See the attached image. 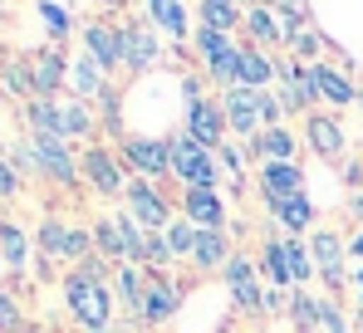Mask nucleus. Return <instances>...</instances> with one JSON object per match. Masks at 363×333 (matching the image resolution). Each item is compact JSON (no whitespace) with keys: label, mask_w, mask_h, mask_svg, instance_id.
<instances>
[{"label":"nucleus","mask_w":363,"mask_h":333,"mask_svg":"<svg viewBox=\"0 0 363 333\" xmlns=\"http://www.w3.org/2000/svg\"><path fill=\"white\" fill-rule=\"evenodd\" d=\"M0 79H5V89H10V94H35V84H30V64H20V59H15V64H5V74H0Z\"/></svg>","instance_id":"obj_41"},{"label":"nucleus","mask_w":363,"mask_h":333,"mask_svg":"<svg viewBox=\"0 0 363 333\" xmlns=\"http://www.w3.org/2000/svg\"><path fill=\"white\" fill-rule=\"evenodd\" d=\"M60 118H64V137H89L94 132V108L89 103H60Z\"/></svg>","instance_id":"obj_29"},{"label":"nucleus","mask_w":363,"mask_h":333,"mask_svg":"<svg viewBox=\"0 0 363 333\" xmlns=\"http://www.w3.org/2000/svg\"><path fill=\"white\" fill-rule=\"evenodd\" d=\"M15 191H20V171H15V166L0 157V201H10Z\"/></svg>","instance_id":"obj_46"},{"label":"nucleus","mask_w":363,"mask_h":333,"mask_svg":"<svg viewBox=\"0 0 363 333\" xmlns=\"http://www.w3.org/2000/svg\"><path fill=\"white\" fill-rule=\"evenodd\" d=\"M359 289H363V270H359Z\"/></svg>","instance_id":"obj_52"},{"label":"nucleus","mask_w":363,"mask_h":333,"mask_svg":"<svg viewBox=\"0 0 363 333\" xmlns=\"http://www.w3.org/2000/svg\"><path fill=\"white\" fill-rule=\"evenodd\" d=\"M236 5H250V0H236Z\"/></svg>","instance_id":"obj_53"},{"label":"nucleus","mask_w":363,"mask_h":333,"mask_svg":"<svg viewBox=\"0 0 363 333\" xmlns=\"http://www.w3.org/2000/svg\"><path fill=\"white\" fill-rule=\"evenodd\" d=\"M128 206H133V221H143L152 235H162L167 225H172V211H167V201L152 191V181H143V176H128Z\"/></svg>","instance_id":"obj_5"},{"label":"nucleus","mask_w":363,"mask_h":333,"mask_svg":"<svg viewBox=\"0 0 363 333\" xmlns=\"http://www.w3.org/2000/svg\"><path fill=\"white\" fill-rule=\"evenodd\" d=\"M89 250H94V230H69V235H64V255H60V260L84 265V260H89Z\"/></svg>","instance_id":"obj_36"},{"label":"nucleus","mask_w":363,"mask_h":333,"mask_svg":"<svg viewBox=\"0 0 363 333\" xmlns=\"http://www.w3.org/2000/svg\"><path fill=\"white\" fill-rule=\"evenodd\" d=\"M275 10H280V25H285V30L309 20V0H275Z\"/></svg>","instance_id":"obj_43"},{"label":"nucleus","mask_w":363,"mask_h":333,"mask_svg":"<svg viewBox=\"0 0 363 333\" xmlns=\"http://www.w3.org/2000/svg\"><path fill=\"white\" fill-rule=\"evenodd\" d=\"M265 279H270V284H280V289H285V284H295L290 260H285V240H270V245H265Z\"/></svg>","instance_id":"obj_31"},{"label":"nucleus","mask_w":363,"mask_h":333,"mask_svg":"<svg viewBox=\"0 0 363 333\" xmlns=\"http://www.w3.org/2000/svg\"><path fill=\"white\" fill-rule=\"evenodd\" d=\"M172 147V171H177L186 186H211L216 181V152H206L201 142H191L186 132L167 142Z\"/></svg>","instance_id":"obj_2"},{"label":"nucleus","mask_w":363,"mask_h":333,"mask_svg":"<svg viewBox=\"0 0 363 333\" xmlns=\"http://www.w3.org/2000/svg\"><path fill=\"white\" fill-rule=\"evenodd\" d=\"M182 98H186V108H191V103H201V79H196V74H186V79H182Z\"/></svg>","instance_id":"obj_48"},{"label":"nucleus","mask_w":363,"mask_h":333,"mask_svg":"<svg viewBox=\"0 0 363 333\" xmlns=\"http://www.w3.org/2000/svg\"><path fill=\"white\" fill-rule=\"evenodd\" d=\"M285 40H290V45H295V55H304V59L319 50V35L309 30V20H304V25H290V30H285Z\"/></svg>","instance_id":"obj_42"},{"label":"nucleus","mask_w":363,"mask_h":333,"mask_svg":"<svg viewBox=\"0 0 363 333\" xmlns=\"http://www.w3.org/2000/svg\"><path fill=\"white\" fill-rule=\"evenodd\" d=\"M64 299H69V314L79 319V329H84V333H104L108 324H113V304H108L104 279L84 275L79 265H74V275L64 279Z\"/></svg>","instance_id":"obj_1"},{"label":"nucleus","mask_w":363,"mask_h":333,"mask_svg":"<svg viewBox=\"0 0 363 333\" xmlns=\"http://www.w3.org/2000/svg\"><path fill=\"white\" fill-rule=\"evenodd\" d=\"M290 319H295L300 329H314V324H319V299H309V294H295V299H290Z\"/></svg>","instance_id":"obj_39"},{"label":"nucleus","mask_w":363,"mask_h":333,"mask_svg":"<svg viewBox=\"0 0 363 333\" xmlns=\"http://www.w3.org/2000/svg\"><path fill=\"white\" fill-rule=\"evenodd\" d=\"M0 329H20V309H15V299L0 289Z\"/></svg>","instance_id":"obj_47"},{"label":"nucleus","mask_w":363,"mask_h":333,"mask_svg":"<svg viewBox=\"0 0 363 333\" xmlns=\"http://www.w3.org/2000/svg\"><path fill=\"white\" fill-rule=\"evenodd\" d=\"M0 255H5L10 270H25V260H30V235H25L20 225L0 221Z\"/></svg>","instance_id":"obj_26"},{"label":"nucleus","mask_w":363,"mask_h":333,"mask_svg":"<svg viewBox=\"0 0 363 333\" xmlns=\"http://www.w3.org/2000/svg\"><path fill=\"white\" fill-rule=\"evenodd\" d=\"M255 152H260L265 162H295V137H290L285 128H265V132L255 137Z\"/></svg>","instance_id":"obj_24"},{"label":"nucleus","mask_w":363,"mask_h":333,"mask_svg":"<svg viewBox=\"0 0 363 333\" xmlns=\"http://www.w3.org/2000/svg\"><path fill=\"white\" fill-rule=\"evenodd\" d=\"M309 260L329 289H344V245L334 230H319V240H309Z\"/></svg>","instance_id":"obj_12"},{"label":"nucleus","mask_w":363,"mask_h":333,"mask_svg":"<svg viewBox=\"0 0 363 333\" xmlns=\"http://www.w3.org/2000/svg\"><path fill=\"white\" fill-rule=\"evenodd\" d=\"M147 20H152L162 35H172V40L186 35V5H182V0H147Z\"/></svg>","instance_id":"obj_23"},{"label":"nucleus","mask_w":363,"mask_h":333,"mask_svg":"<svg viewBox=\"0 0 363 333\" xmlns=\"http://www.w3.org/2000/svg\"><path fill=\"white\" fill-rule=\"evenodd\" d=\"M275 211V221L285 225V230H304V225L314 221V206L304 201V196H290V201H280V206H270Z\"/></svg>","instance_id":"obj_30"},{"label":"nucleus","mask_w":363,"mask_h":333,"mask_svg":"<svg viewBox=\"0 0 363 333\" xmlns=\"http://www.w3.org/2000/svg\"><path fill=\"white\" fill-rule=\"evenodd\" d=\"M196 45H201L206 64H211V59H221V55H231V50H241V45H236L231 35H221V30H206V25L196 30Z\"/></svg>","instance_id":"obj_32"},{"label":"nucleus","mask_w":363,"mask_h":333,"mask_svg":"<svg viewBox=\"0 0 363 333\" xmlns=\"http://www.w3.org/2000/svg\"><path fill=\"white\" fill-rule=\"evenodd\" d=\"M162 240L172 245V255H191V250H196V225L182 216V221H172L167 230H162Z\"/></svg>","instance_id":"obj_33"},{"label":"nucleus","mask_w":363,"mask_h":333,"mask_svg":"<svg viewBox=\"0 0 363 333\" xmlns=\"http://www.w3.org/2000/svg\"><path fill=\"white\" fill-rule=\"evenodd\" d=\"M221 108H226V128H236V132H245V137H250V132H255V137L265 132V118H260V89H231Z\"/></svg>","instance_id":"obj_10"},{"label":"nucleus","mask_w":363,"mask_h":333,"mask_svg":"<svg viewBox=\"0 0 363 333\" xmlns=\"http://www.w3.org/2000/svg\"><path fill=\"white\" fill-rule=\"evenodd\" d=\"M359 329H363V309H359Z\"/></svg>","instance_id":"obj_51"},{"label":"nucleus","mask_w":363,"mask_h":333,"mask_svg":"<svg viewBox=\"0 0 363 333\" xmlns=\"http://www.w3.org/2000/svg\"><path fill=\"white\" fill-rule=\"evenodd\" d=\"M245 25H250V35H255L260 45H285V25H280L265 5H250V10H245Z\"/></svg>","instance_id":"obj_28"},{"label":"nucleus","mask_w":363,"mask_h":333,"mask_svg":"<svg viewBox=\"0 0 363 333\" xmlns=\"http://www.w3.org/2000/svg\"><path fill=\"white\" fill-rule=\"evenodd\" d=\"M260 186H265V201H270V206H280V201H290V196H304V176H300L295 162H265Z\"/></svg>","instance_id":"obj_13"},{"label":"nucleus","mask_w":363,"mask_h":333,"mask_svg":"<svg viewBox=\"0 0 363 333\" xmlns=\"http://www.w3.org/2000/svg\"><path fill=\"white\" fill-rule=\"evenodd\" d=\"M79 171L104 191V196H118V191H128V176H123V166L113 152H104V147H89L84 157H79Z\"/></svg>","instance_id":"obj_9"},{"label":"nucleus","mask_w":363,"mask_h":333,"mask_svg":"<svg viewBox=\"0 0 363 333\" xmlns=\"http://www.w3.org/2000/svg\"><path fill=\"white\" fill-rule=\"evenodd\" d=\"M123 162L133 166L143 181H152V176L172 171V147L162 137H123Z\"/></svg>","instance_id":"obj_3"},{"label":"nucleus","mask_w":363,"mask_h":333,"mask_svg":"<svg viewBox=\"0 0 363 333\" xmlns=\"http://www.w3.org/2000/svg\"><path fill=\"white\" fill-rule=\"evenodd\" d=\"M191 260H196L201 270L226 265V260H231V240H226V230H196V250H191Z\"/></svg>","instance_id":"obj_22"},{"label":"nucleus","mask_w":363,"mask_h":333,"mask_svg":"<svg viewBox=\"0 0 363 333\" xmlns=\"http://www.w3.org/2000/svg\"><path fill=\"white\" fill-rule=\"evenodd\" d=\"M143 260H147V265H167V260H172V245H167L162 235H147V250H143Z\"/></svg>","instance_id":"obj_45"},{"label":"nucleus","mask_w":363,"mask_h":333,"mask_svg":"<svg viewBox=\"0 0 363 333\" xmlns=\"http://www.w3.org/2000/svg\"><path fill=\"white\" fill-rule=\"evenodd\" d=\"M201 25L231 35V30L241 25V5H236V0H201Z\"/></svg>","instance_id":"obj_25"},{"label":"nucleus","mask_w":363,"mask_h":333,"mask_svg":"<svg viewBox=\"0 0 363 333\" xmlns=\"http://www.w3.org/2000/svg\"><path fill=\"white\" fill-rule=\"evenodd\" d=\"M30 152H35V171L55 176L60 186L79 181V157L69 152V142H60V137H30Z\"/></svg>","instance_id":"obj_4"},{"label":"nucleus","mask_w":363,"mask_h":333,"mask_svg":"<svg viewBox=\"0 0 363 333\" xmlns=\"http://www.w3.org/2000/svg\"><path fill=\"white\" fill-rule=\"evenodd\" d=\"M64 89L79 98V103H94V98H104V69L94 64L89 55L69 59V79H64Z\"/></svg>","instance_id":"obj_16"},{"label":"nucleus","mask_w":363,"mask_h":333,"mask_svg":"<svg viewBox=\"0 0 363 333\" xmlns=\"http://www.w3.org/2000/svg\"><path fill=\"white\" fill-rule=\"evenodd\" d=\"M354 255H359V260H363V230H359V235H354Z\"/></svg>","instance_id":"obj_49"},{"label":"nucleus","mask_w":363,"mask_h":333,"mask_svg":"<svg viewBox=\"0 0 363 333\" xmlns=\"http://www.w3.org/2000/svg\"><path fill=\"white\" fill-rule=\"evenodd\" d=\"M94 240H99V250H104V255L128 260V255H123V235H118V225H113V221H99V225H94Z\"/></svg>","instance_id":"obj_37"},{"label":"nucleus","mask_w":363,"mask_h":333,"mask_svg":"<svg viewBox=\"0 0 363 333\" xmlns=\"http://www.w3.org/2000/svg\"><path fill=\"white\" fill-rule=\"evenodd\" d=\"M182 211H186V221L196 225V230H221V221H226V206H221L216 186H186Z\"/></svg>","instance_id":"obj_11"},{"label":"nucleus","mask_w":363,"mask_h":333,"mask_svg":"<svg viewBox=\"0 0 363 333\" xmlns=\"http://www.w3.org/2000/svg\"><path fill=\"white\" fill-rule=\"evenodd\" d=\"M319 333H349V324H344V314L334 309V304H319V324H314Z\"/></svg>","instance_id":"obj_44"},{"label":"nucleus","mask_w":363,"mask_h":333,"mask_svg":"<svg viewBox=\"0 0 363 333\" xmlns=\"http://www.w3.org/2000/svg\"><path fill=\"white\" fill-rule=\"evenodd\" d=\"M25 118H30V132H35V137H60V142H69L55 98H30V103H25Z\"/></svg>","instance_id":"obj_20"},{"label":"nucleus","mask_w":363,"mask_h":333,"mask_svg":"<svg viewBox=\"0 0 363 333\" xmlns=\"http://www.w3.org/2000/svg\"><path fill=\"white\" fill-rule=\"evenodd\" d=\"M84 55L94 59L104 74H108V69H123L128 59H123V35H118V25L89 20V25H84Z\"/></svg>","instance_id":"obj_7"},{"label":"nucleus","mask_w":363,"mask_h":333,"mask_svg":"<svg viewBox=\"0 0 363 333\" xmlns=\"http://www.w3.org/2000/svg\"><path fill=\"white\" fill-rule=\"evenodd\" d=\"M226 289L236 294V304H245V309H260V279H255V265L245 260V255H231L226 260Z\"/></svg>","instance_id":"obj_18"},{"label":"nucleus","mask_w":363,"mask_h":333,"mask_svg":"<svg viewBox=\"0 0 363 333\" xmlns=\"http://www.w3.org/2000/svg\"><path fill=\"white\" fill-rule=\"evenodd\" d=\"M186 137H191V142H201L206 152H216V147L226 142V108H221V103H211V98L191 103V108H186Z\"/></svg>","instance_id":"obj_6"},{"label":"nucleus","mask_w":363,"mask_h":333,"mask_svg":"<svg viewBox=\"0 0 363 333\" xmlns=\"http://www.w3.org/2000/svg\"><path fill=\"white\" fill-rule=\"evenodd\" d=\"M64 79H69V64H64L60 50H45V55H35V64H30L35 98H55V94L64 89Z\"/></svg>","instance_id":"obj_15"},{"label":"nucleus","mask_w":363,"mask_h":333,"mask_svg":"<svg viewBox=\"0 0 363 333\" xmlns=\"http://www.w3.org/2000/svg\"><path fill=\"white\" fill-rule=\"evenodd\" d=\"M64 235H69V230H64L55 216H45V225H40V255H45V260H60L64 255Z\"/></svg>","instance_id":"obj_34"},{"label":"nucleus","mask_w":363,"mask_h":333,"mask_svg":"<svg viewBox=\"0 0 363 333\" xmlns=\"http://www.w3.org/2000/svg\"><path fill=\"white\" fill-rule=\"evenodd\" d=\"M113 5H118V0H113Z\"/></svg>","instance_id":"obj_55"},{"label":"nucleus","mask_w":363,"mask_h":333,"mask_svg":"<svg viewBox=\"0 0 363 333\" xmlns=\"http://www.w3.org/2000/svg\"><path fill=\"white\" fill-rule=\"evenodd\" d=\"M113 279H118V294H123V304H128V309H133V314L143 319V299H147V275H143L138 265H123V270H118Z\"/></svg>","instance_id":"obj_27"},{"label":"nucleus","mask_w":363,"mask_h":333,"mask_svg":"<svg viewBox=\"0 0 363 333\" xmlns=\"http://www.w3.org/2000/svg\"><path fill=\"white\" fill-rule=\"evenodd\" d=\"M104 333H113V329H104Z\"/></svg>","instance_id":"obj_54"},{"label":"nucleus","mask_w":363,"mask_h":333,"mask_svg":"<svg viewBox=\"0 0 363 333\" xmlns=\"http://www.w3.org/2000/svg\"><path fill=\"white\" fill-rule=\"evenodd\" d=\"M285 260H290V275H295V284L314 279V260H309V250H304L300 240H285Z\"/></svg>","instance_id":"obj_35"},{"label":"nucleus","mask_w":363,"mask_h":333,"mask_svg":"<svg viewBox=\"0 0 363 333\" xmlns=\"http://www.w3.org/2000/svg\"><path fill=\"white\" fill-rule=\"evenodd\" d=\"M118 35H123V59H128V69H147V64H157L162 45H157V35H152L147 25H118Z\"/></svg>","instance_id":"obj_17"},{"label":"nucleus","mask_w":363,"mask_h":333,"mask_svg":"<svg viewBox=\"0 0 363 333\" xmlns=\"http://www.w3.org/2000/svg\"><path fill=\"white\" fill-rule=\"evenodd\" d=\"M304 137H309V147H314V152H324V157L344 152V132H339V118H329V113H309V128H304Z\"/></svg>","instance_id":"obj_21"},{"label":"nucleus","mask_w":363,"mask_h":333,"mask_svg":"<svg viewBox=\"0 0 363 333\" xmlns=\"http://www.w3.org/2000/svg\"><path fill=\"white\" fill-rule=\"evenodd\" d=\"M177 304H182V289H177V279H147V299H143V324H162V319H172L177 314Z\"/></svg>","instance_id":"obj_14"},{"label":"nucleus","mask_w":363,"mask_h":333,"mask_svg":"<svg viewBox=\"0 0 363 333\" xmlns=\"http://www.w3.org/2000/svg\"><path fill=\"white\" fill-rule=\"evenodd\" d=\"M40 20L50 25V35H55V40H64V35H69V15H64L60 0H40Z\"/></svg>","instance_id":"obj_38"},{"label":"nucleus","mask_w":363,"mask_h":333,"mask_svg":"<svg viewBox=\"0 0 363 333\" xmlns=\"http://www.w3.org/2000/svg\"><path fill=\"white\" fill-rule=\"evenodd\" d=\"M275 79V59H265L260 50L241 45V59H236V89H265Z\"/></svg>","instance_id":"obj_19"},{"label":"nucleus","mask_w":363,"mask_h":333,"mask_svg":"<svg viewBox=\"0 0 363 333\" xmlns=\"http://www.w3.org/2000/svg\"><path fill=\"white\" fill-rule=\"evenodd\" d=\"M216 162L226 166L236 181H245V147H236V142H221V147H216Z\"/></svg>","instance_id":"obj_40"},{"label":"nucleus","mask_w":363,"mask_h":333,"mask_svg":"<svg viewBox=\"0 0 363 333\" xmlns=\"http://www.w3.org/2000/svg\"><path fill=\"white\" fill-rule=\"evenodd\" d=\"M304 94L309 98H329V103H339V108H349V103H359V89L339 74V69H329V64H304Z\"/></svg>","instance_id":"obj_8"},{"label":"nucleus","mask_w":363,"mask_h":333,"mask_svg":"<svg viewBox=\"0 0 363 333\" xmlns=\"http://www.w3.org/2000/svg\"><path fill=\"white\" fill-rule=\"evenodd\" d=\"M354 216H363V196H359V201H354Z\"/></svg>","instance_id":"obj_50"}]
</instances>
